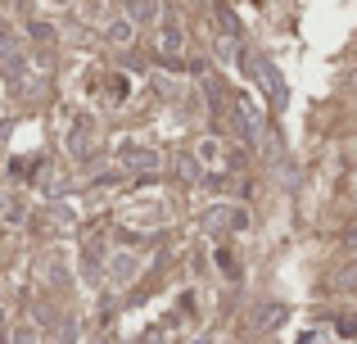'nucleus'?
<instances>
[{"mask_svg":"<svg viewBox=\"0 0 357 344\" xmlns=\"http://www.w3.org/2000/svg\"><path fill=\"white\" fill-rule=\"evenodd\" d=\"M199 227L208 231V236H227V231H244V227H249V213H244L240 204H213V209L199 218Z\"/></svg>","mask_w":357,"mask_h":344,"instance_id":"f257e3e1","label":"nucleus"},{"mask_svg":"<svg viewBox=\"0 0 357 344\" xmlns=\"http://www.w3.org/2000/svg\"><path fill=\"white\" fill-rule=\"evenodd\" d=\"M244 73H253V82L267 91L271 105H285V82H280V73H276L271 59H262V54H244Z\"/></svg>","mask_w":357,"mask_h":344,"instance_id":"f03ea898","label":"nucleus"},{"mask_svg":"<svg viewBox=\"0 0 357 344\" xmlns=\"http://www.w3.org/2000/svg\"><path fill=\"white\" fill-rule=\"evenodd\" d=\"M118 159H122V168H131V172H158V150H149V145H136V141H122L118 145Z\"/></svg>","mask_w":357,"mask_h":344,"instance_id":"7ed1b4c3","label":"nucleus"},{"mask_svg":"<svg viewBox=\"0 0 357 344\" xmlns=\"http://www.w3.org/2000/svg\"><path fill=\"white\" fill-rule=\"evenodd\" d=\"M105 276H109V285H131L140 276V254H131V249H118L114 258H109V267H105Z\"/></svg>","mask_w":357,"mask_h":344,"instance_id":"20e7f679","label":"nucleus"},{"mask_svg":"<svg viewBox=\"0 0 357 344\" xmlns=\"http://www.w3.org/2000/svg\"><path fill=\"white\" fill-rule=\"evenodd\" d=\"M91 136H96V118L82 114L77 123H73V132H68V154H73V159H82V154L91 150Z\"/></svg>","mask_w":357,"mask_h":344,"instance_id":"39448f33","label":"nucleus"},{"mask_svg":"<svg viewBox=\"0 0 357 344\" xmlns=\"http://www.w3.org/2000/svg\"><path fill=\"white\" fill-rule=\"evenodd\" d=\"M285 322H289V308H285V304H262V308L253 313L249 327L253 331H276V327H285Z\"/></svg>","mask_w":357,"mask_h":344,"instance_id":"423d86ee","label":"nucleus"},{"mask_svg":"<svg viewBox=\"0 0 357 344\" xmlns=\"http://www.w3.org/2000/svg\"><path fill=\"white\" fill-rule=\"evenodd\" d=\"M23 68H27L23 50H18L9 36H0V73H5V77H23Z\"/></svg>","mask_w":357,"mask_h":344,"instance_id":"0eeeda50","label":"nucleus"},{"mask_svg":"<svg viewBox=\"0 0 357 344\" xmlns=\"http://www.w3.org/2000/svg\"><path fill=\"white\" fill-rule=\"evenodd\" d=\"M105 36H109V45H131V36H136V23H131V18H114V23L105 27Z\"/></svg>","mask_w":357,"mask_h":344,"instance_id":"6e6552de","label":"nucleus"},{"mask_svg":"<svg viewBox=\"0 0 357 344\" xmlns=\"http://www.w3.org/2000/svg\"><path fill=\"white\" fill-rule=\"evenodd\" d=\"M122 5H127L131 23H149V18H158V0H122Z\"/></svg>","mask_w":357,"mask_h":344,"instance_id":"1a4fd4ad","label":"nucleus"},{"mask_svg":"<svg viewBox=\"0 0 357 344\" xmlns=\"http://www.w3.org/2000/svg\"><path fill=\"white\" fill-rule=\"evenodd\" d=\"M158 45H163V54H176V50H181V27H176V23H163Z\"/></svg>","mask_w":357,"mask_h":344,"instance_id":"9d476101","label":"nucleus"},{"mask_svg":"<svg viewBox=\"0 0 357 344\" xmlns=\"http://www.w3.org/2000/svg\"><path fill=\"white\" fill-rule=\"evenodd\" d=\"M195 159H199V163H218V159H222V141H213V136H208V141H199Z\"/></svg>","mask_w":357,"mask_h":344,"instance_id":"9b49d317","label":"nucleus"},{"mask_svg":"<svg viewBox=\"0 0 357 344\" xmlns=\"http://www.w3.org/2000/svg\"><path fill=\"white\" fill-rule=\"evenodd\" d=\"M0 213H5L9 222H18L23 218V200H18V195H0Z\"/></svg>","mask_w":357,"mask_h":344,"instance_id":"f8f14e48","label":"nucleus"},{"mask_svg":"<svg viewBox=\"0 0 357 344\" xmlns=\"http://www.w3.org/2000/svg\"><path fill=\"white\" fill-rule=\"evenodd\" d=\"M9 344H36V327H32V322L14 327V336H9Z\"/></svg>","mask_w":357,"mask_h":344,"instance_id":"ddd939ff","label":"nucleus"},{"mask_svg":"<svg viewBox=\"0 0 357 344\" xmlns=\"http://www.w3.org/2000/svg\"><path fill=\"white\" fill-rule=\"evenodd\" d=\"M27 32H32L36 41H54V27H50V23H32V27H27Z\"/></svg>","mask_w":357,"mask_h":344,"instance_id":"4468645a","label":"nucleus"},{"mask_svg":"<svg viewBox=\"0 0 357 344\" xmlns=\"http://www.w3.org/2000/svg\"><path fill=\"white\" fill-rule=\"evenodd\" d=\"M218 263H222V272H227V276H240V267H236V258H231V249H222Z\"/></svg>","mask_w":357,"mask_h":344,"instance_id":"2eb2a0df","label":"nucleus"},{"mask_svg":"<svg viewBox=\"0 0 357 344\" xmlns=\"http://www.w3.org/2000/svg\"><path fill=\"white\" fill-rule=\"evenodd\" d=\"M0 327H5V308H0Z\"/></svg>","mask_w":357,"mask_h":344,"instance_id":"dca6fc26","label":"nucleus"},{"mask_svg":"<svg viewBox=\"0 0 357 344\" xmlns=\"http://www.w3.org/2000/svg\"><path fill=\"white\" fill-rule=\"evenodd\" d=\"M54 5H68V0H54Z\"/></svg>","mask_w":357,"mask_h":344,"instance_id":"f3484780","label":"nucleus"}]
</instances>
